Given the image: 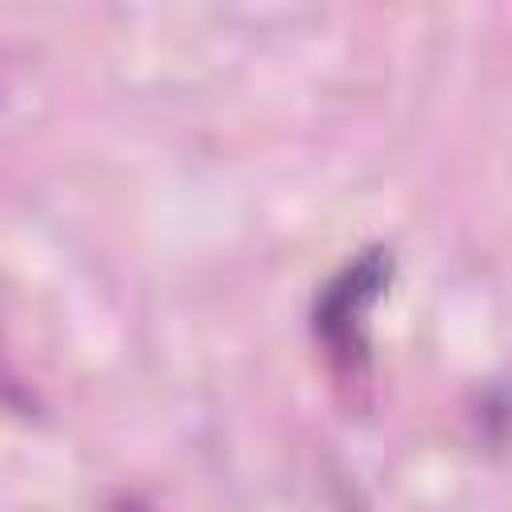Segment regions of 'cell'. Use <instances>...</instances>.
I'll return each instance as SVG.
<instances>
[{"instance_id":"cell-1","label":"cell","mask_w":512,"mask_h":512,"mask_svg":"<svg viewBox=\"0 0 512 512\" xmlns=\"http://www.w3.org/2000/svg\"><path fill=\"white\" fill-rule=\"evenodd\" d=\"M388 252H364L356 264H348L316 300V336L324 340L328 356L356 380V368L364 360V316L372 312L380 288L388 284Z\"/></svg>"}]
</instances>
